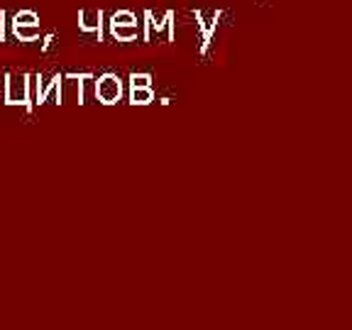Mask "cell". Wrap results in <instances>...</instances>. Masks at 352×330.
I'll list each match as a JSON object with an SVG mask.
<instances>
[{
    "mask_svg": "<svg viewBox=\"0 0 352 330\" xmlns=\"http://www.w3.org/2000/svg\"><path fill=\"white\" fill-rule=\"evenodd\" d=\"M39 17L34 15L32 10H20L15 17H12V25H37Z\"/></svg>",
    "mask_w": 352,
    "mask_h": 330,
    "instance_id": "ba28073f",
    "label": "cell"
},
{
    "mask_svg": "<svg viewBox=\"0 0 352 330\" xmlns=\"http://www.w3.org/2000/svg\"><path fill=\"white\" fill-rule=\"evenodd\" d=\"M52 91H61V76H54V78H52V81H50V86H44L42 91H39V94H37V100H34V103H39V105H42L44 100L50 98V94H52Z\"/></svg>",
    "mask_w": 352,
    "mask_h": 330,
    "instance_id": "52a82bcc",
    "label": "cell"
},
{
    "mask_svg": "<svg viewBox=\"0 0 352 330\" xmlns=\"http://www.w3.org/2000/svg\"><path fill=\"white\" fill-rule=\"evenodd\" d=\"M122 96V83L116 74H103V76L96 81V98L103 105H113L118 103Z\"/></svg>",
    "mask_w": 352,
    "mask_h": 330,
    "instance_id": "7a4b0ae2",
    "label": "cell"
},
{
    "mask_svg": "<svg viewBox=\"0 0 352 330\" xmlns=\"http://www.w3.org/2000/svg\"><path fill=\"white\" fill-rule=\"evenodd\" d=\"M110 32L120 42H130V39L138 37V22H132V25H110Z\"/></svg>",
    "mask_w": 352,
    "mask_h": 330,
    "instance_id": "277c9868",
    "label": "cell"
},
{
    "mask_svg": "<svg viewBox=\"0 0 352 330\" xmlns=\"http://www.w3.org/2000/svg\"><path fill=\"white\" fill-rule=\"evenodd\" d=\"M132 22H135V15L127 10H120L113 15V22H110V25H132Z\"/></svg>",
    "mask_w": 352,
    "mask_h": 330,
    "instance_id": "9c48e42d",
    "label": "cell"
},
{
    "mask_svg": "<svg viewBox=\"0 0 352 330\" xmlns=\"http://www.w3.org/2000/svg\"><path fill=\"white\" fill-rule=\"evenodd\" d=\"M154 100V94H152V88L144 86V88H132V94H130V103L132 105H147Z\"/></svg>",
    "mask_w": 352,
    "mask_h": 330,
    "instance_id": "8992f818",
    "label": "cell"
},
{
    "mask_svg": "<svg viewBox=\"0 0 352 330\" xmlns=\"http://www.w3.org/2000/svg\"><path fill=\"white\" fill-rule=\"evenodd\" d=\"M30 74H8V88H6V105H22L28 113L34 110V103L30 100Z\"/></svg>",
    "mask_w": 352,
    "mask_h": 330,
    "instance_id": "6da1fadb",
    "label": "cell"
},
{
    "mask_svg": "<svg viewBox=\"0 0 352 330\" xmlns=\"http://www.w3.org/2000/svg\"><path fill=\"white\" fill-rule=\"evenodd\" d=\"M103 12L100 10H81L78 12V28L83 32H98L100 34V25H103Z\"/></svg>",
    "mask_w": 352,
    "mask_h": 330,
    "instance_id": "3957f363",
    "label": "cell"
},
{
    "mask_svg": "<svg viewBox=\"0 0 352 330\" xmlns=\"http://www.w3.org/2000/svg\"><path fill=\"white\" fill-rule=\"evenodd\" d=\"M149 74H132L130 76V86L132 88H144V86H149Z\"/></svg>",
    "mask_w": 352,
    "mask_h": 330,
    "instance_id": "30bf717a",
    "label": "cell"
},
{
    "mask_svg": "<svg viewBox=\"0 0 352 330\" xmlns=\"http://www.w3.org/2000/svg\"><path fill=\"white\" fill-rule=\"evenodd\" d=\"M12 34L20 42H32V39L39 37V22L37 25H12Z\"/></svg>",
    "mask_w": 352,
    "mask_h": 330,
    "instance_id": "5b68a950",
    "label": "cell"
}]
</instances>
